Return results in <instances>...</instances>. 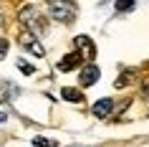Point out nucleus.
<instances>
[{
    "instance_id": "1",
    "label": "nucleus",
    "mask_w": 149,
    "mask_h": 147,
    "mask_svg": "<svg viewBox=\"0 0 149 147\" xmlns=\"http://www.w3.org/2000/svg\"><path fill=\"white\" fill-rule=\"evenodd\" d=\"M48 13L53 20H61V23H73L76 15H79V8L73 0H48Z\"/></svg>"
},
{
    "instance_id": "2",
    "label": "nucleus",
    "mask_w": 149,
    "mask_h": 147,
    "mask_svg": "<svg viewBox=\"0 0 149 147\" xmlns=\"http://www.w3.org/2000/svg\"><path fill=\"white\" fill-rule=\"evenodd\" d=\"M18 20H20L25 28H33V31H43V18L38 15V10L33 8V5H25V8L20 10V15H18Z\"/></svg>"
},
{
    "instance_id": "3",
    "label": "nucleus",
    "mask_w": 149,
    "mask_h": 147,
    "mask_svg": "<svg viewBox=\"0 0 149 147\" xmlns=\"http://www.w3.org/2000/svg\"><path fill=\"white\" fill-rule=\"evenodd\" d=\"M73 43H76V53L81 56V61H94V56H96V46H94V41L88 38V36H76L73 38Z\"/></svg>"
},
{
    "instance_id": "4",
    "label": "nucleus",
    "mask_w": 149,
    "mask_h": 147,
    "mask_svg": "<svg viewBox=\"0 0 149 147\" xmlns=\"http://www.w3.org/2000/svg\"><path fill=\"white\" fill-rule=\"evenodd\" d=\"M18 41H20V46H23V48H28V51H31L33 56H38V58H40L43 53H46V48H43V46L38 43V38H36V36H33L31 31H23L20 36H18Z\"/></svg>"
},
{
    "instance_id": "5",
    "label": "nucleus",
    "mask_w": 149,
    "mask_h": 147,
    "mask_svg": "<svg viewBox=\"0 0 149 147\" xmlns=\"http://www.w3.org/2000/svg\"><path fill=\"white\" fill-rule=\"evenodd\" d=\"M99 76H101V71H99V66L88 61L86 66L81 69V74H79V81H81V86H94L96 81H99Z\"/></svg>"
},
{
    "instance_id": "6",
    "label": "nucleus",
    "mask_w": 149,
    "mask_h": 147,
    "mask_svg": "<svg viewBox=\"0 0 149 147\" xmlns=\"http://www.w3.org/2000/svg\"><path fill=\"white\" fill-rule=\"evenodd\" d=\"M111 109H114V101H111V99H99L94 107H91V112H94V117L104 119V117L111 114Z\"/></svg>"
},
{
    "instance_id": "7",
    "label": "nucleus",
    "mask_w": 149,
    "mask_h": 147,
    "mask_svg": "<svg viewBox=\"0 0 149 147\" xmlns=\"http://www.w3.org/2000/svg\"><path fill=\"white\" fill-rule=\"evenodd\" d=\"M81 66V56L79 53H68V56H63L61 61H58V71H73V69H79Z\"/></svg>"
},
{
    "instance_id": "8",
    "label": "nucleus",
    "mask_w": 149,
    "mask_h": 147,
    "mask_svg": "<svg viewBox=\"0 0 149 147\" xmlns=\"http://www.w3.org/2000/svg\"><path fill=\"white\" fill-rule=\"evenodd\" d=\"M61 96L66 101H73V104H81V101H84V94H81L79 89H73V86H63V89H61Z\"/></svg>"
},
{
    "instance_id": "9",
    "label": "nucleus",
    "mask_w": 149,
    "mask_h": 147,
    "mask_svg": "<svg viewBox=\"0 0 149 147\" xmlns=\"http://www.w3.org/2000/svg\"><path fill=\"white\" fill-rule=\"evenodd\" d=\"M134 76H136L134 71H124V74L116 79V89H124V86H129V84L134 81Z\"/></svg>"
},
{
    "instance_id": "10",
    "label": "nucleus",
    "mask_w": 149,
    "mask_h": 147,
    "mask_svg": "<svg viewBox=\"0 0 149 147\" xmlns=\"http://www.w3.org/2000/svg\"><path fill=\"white\" fill-rule=\"evenodd\" d=\"M134 8V0H116V10L124 13V10H132Z\"/></svg>"
},
{
    "instance_id": "11",
    "label": "nucleus",
    "mask_w": 149,
    "mask_h": 147,
    "mask_svg": "<svg viewBox=\"0 0 149 147\" xmlns=\"http://www.w3.org/2000/svg\"><path fill=\"white\" fill-rule=\"evenodd\" d=\"M18 69L23 71L25 76H31L33 71H36V69H33V66H31V63H28V61H23V58H18Z\"/></svg>"
},
{
    "instance_id": "12",
    "label": "nucleus",
    "mask_w": 149,
    "mask_h": 147,
    "mask_svg": "<svg viewBox=\"0 0 149 147\" xmlns=\"http://www.w3.org/2000/svg\"><path fill=\"white\" fill-rule=\"evenodd\" d=\"M33 145H36V147H53L56 142H53V139H46V137H36V139H33Z\"/></svg>"
},
{
    "instance_id": "13",
    "label": "nucleus",
    "mask_w": 149,
    "mask_h": 147,
    "mask_svg": "<svg viewBox=\"0 0 149 147\" xmlns=\"http://www.w3.org/2000/svg\"><path fill=\"white\" fill-rule=\"evenodd\" d=\"M10 94H13L10 84H3V86H0V101H3V99H10Z\"/></svg>"
},
{
    "instance_id": "14",
    "label": "nucleus",
    "mask_w": 149,
    "mask_h": 147,
    "mask_svg": "<svg viewBox=\"0 0 149 147\" xmlns=\"http://www.w3.org/2000/svg\"><path fill=\"white\" fill-rule=\"evenodd\" d=\"M5 53H8V41H5L3 36H0V58H3Z\"/></svg>"
},
{
    "instance_id": "15",
    "label": "nucleus",
    "mask_w": 149,
    "mask_h": 147,
    "mask_svg": "<svg viewBox=\"0 0 149 147\" xmlns=\"http://www.w3.org/2000/svg\"><path fill=\"white\" fill-rule=\"evenodd\" d=\"M0 25H3V15H0Z\"/></svg>"
},
{
    "instance_id": "16",
    "label": "nucleus",
    "mask_w": 149,
    "mask_h": 147,
    "mask_svg": "<svg viewBox=\"0 0 149 147\" xmlns=\"http://www.w3.org/2000/svg\"><path fill=\"white\" fill-rule=\"evenodd\" d=\"M147 91H149V81H147Z\"/></svg>"
}]
</instances>
